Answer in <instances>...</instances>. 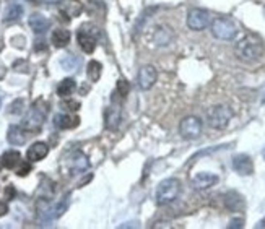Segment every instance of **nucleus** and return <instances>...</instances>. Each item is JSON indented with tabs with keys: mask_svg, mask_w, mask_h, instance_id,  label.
<instances>
[{
	"mask_svg": "<svg viewBox=\"0 0 265 229\" xmlns=\"http://www.w3.org/2000/svg\"><path fill=\"white\" fill-rule=\"evenodd\" d=\"M21 163V155L15 149H8V151L3 153L2 156V166H5L7 169H13V167H17V164H20Z\"/></svg>",
	"mask_w": 265,
	"mask_h": 229,
	"instance_id": "nucleus-22",
	"label": "nucleus"
},
{
	"mask_svg": "<svg viewBox=\"0 0 265 229\" xmlns=\"http://www.w3.org/2000/svg\"><path fill=\"white\" fill-rule=\"evenodd\" d=\"M7 140L10 142L12 145H23L28 140V133L26 130L23 127H18V125H12L8 129V133H7Z\"/></svg>",
	"mask_w": 265,
	"mask_h": 229,
	"instance_id": "nucleus-17",
	"label": "nucleus"
},
{
	"mask_svg": "<svg viewBox=\"0 0 265 229\" xmlns=\"http://www.w3.org/2000/svg\"><path fill=\"white\" fill-rule=\"evenodd\" d=\"M244 226V219L243 218H234V219H231L230 224H228V228L230 229H233V228H243Z\"/></svg>",
	"mask_w": 265,
	"mask_h": 229,
	"instance_id": "nucleus-32",
	"label": "nucleus"
},
{
	"mask_svg": "<svg viewBox=\"0 0 265 229\" xmlns=\"http://www.w3.org/2000/svg\"><path fill=\"white\" fill-rule=\"evenodd\" d=\"M264 158H265V148H264Z\"/></svg>",
	"mask_w": 265,
	"mask_h": 229,
	"instance_id": "nucleus-39",
	"label": "nucleus"
},
{
	"mask_svg": "<svg viewBox=\"0 0 265 229\" xmlns=\"http://www.w3.org/2000/svg\"><path fill=\"white\" fill-rule=\"evenodd\" d=\"M225 205L230 212H239V210L244 208V198L241 197L238 192H228L225 195Z\"/></svg>",
	"mask_w": 265,
	"mask_h": 229,
	"instance_id": "nucleus-19",
	"label": "nucleus"
},
{
	"mask_svg": "<svg viewBox=\"0 0 265 229\" xmlns=\"http://www.w3.org/2000/svg\"><path fill=\"white\" fill-rule=\"evenodd\" d=\"M262 101L265 102V93H264V98H262Z\"/></svg>",
	"mask_w": 265,
	"mask_h": 229,
	"instance_id": "nucleus-37",
	"label": "nucleus"
},
{
	"mask_svg": "<svg viewBox=\"0 0 265 229\" xmlns=\"http://www.w3.org/2000/svg\"><path fill=\"white\" fill-rule=\"evenodd\" d=\"M0 169H2V160H0Z\"/></svg>",
	"mask_w": 265,
	"mask_h": 229,
	"instance_id": "nucleus-38",
	"label": "nucleus"
},
{
	"mask_svg": "<svg viewBox=\"0 0 265 229\" xmlns=\"http://www.w3.org/2000/svg\"><path fill=\"white\" fill-rule=\"evenodd\" d=\"M49 153V147L44 142H36L33 143L26 151V158L30 161H41L48 156Z\"/></svg>",
	"mask_w": 265,
	"mask_h": 229,
	"instance_id": "nucleus-16",
	"label": "nucleus"
},
{
	"mask_svg": "<svg viewBox=\"0 0 265 229\" xmlns=\"http://www.w3.org/2000/svg\"><path fill=\"white\" fill-rule=\"evenodd\" d=\"M23 106H25V101H23V99L13 101L12 106H10V112H12V114H20V112L23 111Z\"/></svg>",
	"mask_w": 265,
	"mask_h": 229,
	"instance_id": "nucleus-28",
	"label": "nucleus"
},
{
	"mask_svg": "<svg viewBox=\"0 0 265 229\" xmlns=\"http://www.w3.org/2000/svg\"><path fill=\"white\" fill-rule=\"evenodd\" d=\"M33 2H38V3H59L60 0H33Z\"/></svg>",
	"mask_w": 265,
	"mask_h": 229,
	"instance_id": "nucleus-35",
	"label": "nucleus"
},
{
	"mask_svg": "<svg viewBox=\"0 0 265 229\" xmlns=\"http://www.w3.org/2000/svg\"><path fill=\"white\" fill-rule=\"evenodd\" d=\"M77 41L80 44L83 52L91 54L96 49V36L93 34L90 30H86V26H83L77 33Z\"/></svg>",
	"mask_w": 265,
	"mask_h": 229,
	"instance_id": "nucleus-10",
	"label": "nucleus"
},
{
	"mask_svg": "<svg viewBox=\"0 0 265 229\" xmlns=\"http://www.w3.org/2000/svg\"><path fill=\"white\" fill-rule=\"evenodd\" d=\"M75 86H77V83L73 78H65V80H62L59 83V86H57V95L60 98H67V96H70L73 90H75Z\"/></svg>",
	"mask_w": 265,
	"mask_h": 229,
	"instance_id": "nucleus-24",
	"label": "nucleus"
},
{
	"mask_svg": "<svg viewBox=\"0 0 265 229\" xmlns=\"http://www.w3.org/2000/svg\"><path fill=\"white\" fill-rule=\"evenodd\" d=\"M202 129H203L202 120L199 117H195V115H187V117H184L179 124V133H181V137L185 140L199 138L202 133Z\"/></svg>",
	"mask_w": 265,
	"mask_h": 229,
	"instance_id": "nucleus-5",
	"label": "nucleus"
},
{
	"mask_svg": "<svg viewBox=\"0 0 265 229\" xmlns=\"http://www.w3.org/2000/svg\"><path fill=\"white\" fill-rule=\"evenodd\" d=\"M233 169L238 172L239 176H250L254 174V163L248 155H236L233 158Z\"/></svg>",
	"mask_w": 265,
	"mask_h": 229,
	"instance_id": "nucleus-12",
	"label": "nucleus"
},
{
	"mask_svg": "<svg viewBox=\"0 0 265 229\" xmlns=\"http://www.w3.org/2000/svg\"><path fill=\"white\" fill-rule=\"evenodd\" d=\"M129 91H130V85H129V82H125V80H119L117 82V86H116V93L120 96V98H125L129 95Z\"/></svg>",
	"mask_w": 265,
	"mask_h": 229,
	"instance_id": "nucleus-27",
	"label": "nucleus"
},
{
	"mask_svg": "<svg viewBox=\"0 0 265 229\" xmlns=\"http://www.w3.org/2000/svg\"><path fill=\"white\" fill-rule=\"evenodd\" d=\"M158 78V73H156V68L153 65H145V67L140 68V72L137 75V83L142 90H150V88L155 85Z\"/></svg>",
	"mask_w": 265,
	"mask_h": 229,
	"instance_id": "nucleus-9",
	"label": "nucleus"
},
{
	"mask_svg": "<svg viewBox=\"0 0 265 229\" xmlns=\"http://www.w3.org/2000/svg\"><path fill=\"white\" fill-rule=\"evenodd\" d=\"M259 226H260V228H264V226H265V219H264V221H260V223H259Z\"/></svg>",
	"mask_w": 265,
	"mask_h": 229,
	"instance_id": "nucleus-36",
	"label": "nucleus"
},
{
	"mask_svg": "<svg viewBox=\"0 0 265 229\" xmlns=\"http://www.w3.org/2000/svg\"><path fill=\"white\" fill-rule=\"evenodd\" d=\"M120 124V101L114 96L113 106L108 107L106 111V129L108 130H116Z\"/></svg>",
	"mask_w": 265,
	"mask_h": 229,
	"instance_id": "nucleus-13",
	"label": "nucleus"
},
{
	"mask_svg": "<svg viewBox=\"0 0 265 229\" xmlns=\"http://www.w3.org/2000/svg\"><path fill=\"white\" fill-rule=\"evenodd\" d=\"M101 64L99 62H96V60H91L90 64H88V67H86V75H88V78H90V82H98L99 80V77H101Z\"/></svg>",
	"mask_w": 265,
	"mask_h": 229,
	"instance_id": "nucleus-25",
	"label": "nucleus"
},
{
	"mask_svg": "<svg viewBox=\"0 0 265 229\" xmlns=\"http://www.w3.org/2000/svg\"><path fill=\"white\" fill-rule=\"evenodd\" d=\"M28 25L36 34H43L50 28V21L41 13H33V15L28 18Z\"/></svg>",
	"mask_w": 265,
	"mask_h": 229,
	"instance_id": "nucleus-15",
	"label": "nucleus"
},
{
	"mask_svg": "<svg viewBox=\"0 0 265 229\" xmlns=\"http://www.w3.org/2000/svg\"><path fill=\"white\" fill-rule=\"evenodd\" d=\"M88 167H90V161H88V158L83 151L72 153L70 158H68V169H70V174H83V172L88 171Z\"/></svg>",
	"mask_w": 265,
	"mask_h": 229,
	"instance_id": "nucleus-8",
	"label": "nucleus"
},
{
	"mask_svg": "<svg viewBox=\"0 0 265 229\" xmlns=\"http://www.w3.org/2000/svg\"><path fill=\"white\" fill-rule=\"evenodd\" d=\"M174 41V33L169 26H156L155 31H153V43L156 46H169Z\"/></svg>",
	"mask_w": 265,
	"mask_h": 229,
	"instance_id": "nucleus-14",
	"label": "nucleus"
},
{
	"mask_svg": "<svg viewBox=\"0 0 265 229\" xmlns=\"http://www.w3.org/2000/svg\"><path fill=\"white\" fill-rule=\"evenodd\" d=\"M231 119H233V111L226 104H218L213 106L212 109L207 112V124L215 130H223L230 125Z\"/></svg>",
	"mask_w": 265,
	"mask_h": 229,
	"instance_id": "nucleus-3",
	"label": "nucleus"
},
{
	"mask_svg": "<svg viewBox=\"0 0 265 229\" xmlns=\"http://www.w3.org/2000/svg\"><path fill=\"white\" fill-rule=\"evenodd\" d=\"M23 15V7L20 3H12L10 7L7 8L5 12V16H3V23H13V21H18Z\"/></svg>",
	"mask_w": 265,
	"mask_h": 229,
	"instance_id": "nucleus-23",
	"label": "nucleus"
},
{
	"mask_svg": "<svg viewBox=\"0 0 265 229\" xmlns=\"http://www.w3.org/2000/svg\"><path fill=\"white\" fill-rule=\"evenodd\" d=\"M234 52H236V57L243 60V62H248V64L255 62V60H259L264 54V43L259 36L246 34L236 43Z\"/></svg>",
	"mask_w": 265,
	"mask_h": 229,
	"instance_id": "nucleus-1",
	"label": "nucleus"
},
{
	"mask_svg": "<svg viewBox=\"0 0 265 229\" xmlns=\"http://www.w3.org/2000/svg\"><path fill=\"white\" fill-rule=\"evenodd\" d=\"M60 65H62L64 70H75L78 65H80V59L75 57V55H65V57L60 60Z\"/></svg>",
	"mask_w": 265,
	"mask_h": 229,
	"instance_id": "nucleus-26",
	"label": "nucleus"
},
{
	"mask_svg": "<svg viewBox=\"0 0 265 229\" xmlns=\"http://www.w3.org/2000/svg\"><path fill=\"white\" fill-rule=\"evenodd\" d=\"M181 194V182L174 177H169V179H165L160 182L156 189V203L158 205H169L173 203L176 198L179 197Z\"/></svg>",
	"mask_w": 265,
	"mask_h": 229,
	"instance_id": "nucleus-2",
	"label": "nucleus"
},
{
	"mask_svg": "<svg viewBox=\"0 0 265 229\" xmlns=\"http://www.w3.org/2000/svg\"><path fill=\"white\" fill-rule=\"evenodd\" d=\"M80 124V119L78 117H72V115H67V114H57L54 117V125L57 129H73Z\"/></svg>",
	"mask_w": 265,
	"mask_h": 229,
	"instance_id": "nucleus-20",
	"label": "nucleus"
},
{
	"mask_svg": "<svg viewBox=\"0 0 265 229\" xmlns=\"http://www.w3.org/2000/svg\"><path fill=\"white\" fill-rule=\"evenodd\" d=\"M46 112L48 109H41L38 106V102H36L34 106L31 107V111L28 112V115L23 120V129L25 130H30V132H38L41 129V125L44 124V117H46Z\"/></svg>",
	"mask_w": 265,
	"mask_h": 229,
	"instance_id": "nucleus-6",
	"label": "nucleus"
},
{
	"mask_svg": "<svg viewBox=\"0 0 265 229\" xmlns=\"http://www.w3.org/2000/svg\"><path fill=\"white\" fill-rule=\"evenodd\" d=\"M5 194H7V198L12 200L13 197H15V189H13V185H8L5 189Z\"/></svg>",
	"mask_w": 265,
	"mask_h": 229,
	"instance_id": "nucleus-33",
	"label": "nucleus"
},
{
	"mask_svg": "<svg viewBox=\"0 0 265 229\" xmlns=\"http://www.w3.org/2000/svg\"><path fill=\"white\" fill-rule=\"evenodd\" d=\"M216 184H218V176L212 174V172H199L192 179V187L195 190H207Z\"/></svg>",
	"mask_w": 265,
	"mask_h": 229,
	"instance_id": "nucleus-11",
	"label": "nucleus"
},
{
	"mask_svg": "<svg viewBox=\"0 0 265 229\" xmlns=\"http://www.w3.org/2000/svg\"><path fill=\"white\" fill-rule=\"evenodd\" d=\"M30 171H31L30 163H21V166H20V169L17 171V174L20 177H25V176H28V172H30Z\"/></svg>",
	"mask_w": 265,
	"mask_h": 229,
	"instance_id": "nucleus-31",
	"label": "nucleus"
},
{
	"mask_svg": "<svg viewBox=\"0 0 265 229\" xmlns=\"http://www.w3.org/2000/svg\"><path fill=\"white\" fill-rule=\"evenodd\" d=\"M70 37H72L70 31L59 28V30H54L52 36H50V41H52V44L57 49H62V48H67V46H68V43H70Z\"/></svg>",
	"mask_w": 265,
	"mask_h": 229,
	"instance_id": "nucleus-18",
	"label": "nucleus"
},
{
	"mask_svg": "<svg viewBox=\"0 0 265 229\" xmlns=\"http://www.w3.org/2000/svg\"><path fill=\"white\" fill-rule=\"evenodd\" d=\"M82 10H83V7L80 2H77V0H68V2L64 3L60 13H62V16H67V20H70V18H75L80 15Z\"/></svg>",
	"mask_w": 265,
	"mask_h": 229,
	"instance_id": "nucleus-21",
	"label": "nucleus"
},
{
	"mask_svg": "<svg viewBox=\"0 0 265 229\" xmlns=\"http://www.w3.org/2000/svg\"><path fill=\"white\" fill-rule=\"evenodd\" d=\"M212 34L216 37V39L221 41H231L234 39L236 34H238V26L233 20L230 18H216L212 23Z\"/></svg>",
	"mask_w": 265,
	"mask_h": 229,
	"instance_id": "nucleus-4",
	"label": "nucleus"
},
{
	"mask_svg": "<svg viewBox=\"0 0 265 229\" xmlns=\"http://www.w3.org/2000/svg\"><path fill=\"white\" fill-rule=\"evenodd\" d=\"M210 25V13L203 8H192L187 13V26L192 31H202Z\"/></svg>",
	"mask_w": 265,
	"mask_h": 229,
	"instance_id": "nucleus-7",
	"label": "nucleus"
},
{
	"mask_svg": "<svg viewBox=\"0 0 265 229\" xmlns=\"http://www.w3.org/2000/svg\"><path fill=\"white\" fill-rule=\"evenodd\" d=\"M13 68H15V72L28 73V62L26 60H17V62L13 64Z\"/></svg>",
	"mask_w": 265,
	"mask_h": 229,
	"instance_id": "nucleus-29",
	"label": "nucleus"
},
{
	"mask_svg": "<svg viewBox=\"0 0 265 229\" xmlns=\"http://www.w3.org/2000/svg\"><path fill=\"white\" fill-rule=\"evenodd\" d=\"M8 212V207L3 202H0V216H3V214H7Z\"/></svg>",
	"mask_w": 265,
	"mask_h": 229,
	"instance_id": "nucleus-34",
	"label": "nucleus"
},
{
	"mask_svg": "<svg viewBox=\"0 0 265 229\" xmlns=\"http://www.w3.org/2000/svg\"><path fill=\"white\" fill-rule=\"evenodd\" d=\"M62 107H65V109H68V111H78L80 109V102L78 101H64L62 102Z\"/></svg>",
	"mask_w": 265,
	"mask_h": 229,
	"instance_id": "nucleus-30",
	"label": "nucleus"
}]
</instances>
